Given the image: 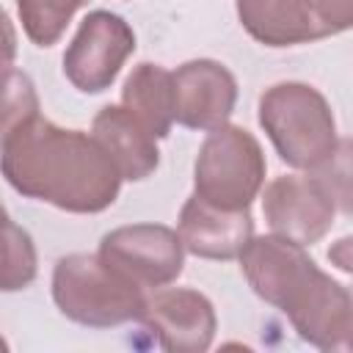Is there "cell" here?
<instances>
[{
    "instance_id": "obj_1",
    "label": "cell",
    "mask_w": 353,
    "mask_h": 353,
    "mask_svg": "<svg viewBox=\"0 0 353 353\" xmlns=\"http://www.w3.org/2000/svg\"><path fill=\"white\" fill-rule=\"evenodd\" d=\"M0 174L17 193L74 215L108 210L121 190V176L94 135L41 116L0 146Z\"/></svg>"
},
{
    "instance_id": "obj_2",
    "label": "cell",
    "mask_w": 353,
    "mask_h": 353,
    "mask_svg": "<svg viewBox=\"0 0 353 353\" xmlns=\"http://www.w3.org/2000/svg\"><path fill=\"white\" fill-rule=\"evenodd\" d=\"M237 259L248 287L265 303L281 309L303 342L320 350H350V292L317 268L306 245L262 234L251 237Z\"/></svg>"
},
{
    "instance_id": "obj_3",
    "label": "cell",
    "mask_w": 353,
    "mask_h": 353,
    "mask_svg": "<svg viewBox=\"0 0 353 353\" xmlns=\"http://www.w3.org/2000/svg\"><path fill=\"white\" fill-rule=\"evenodd\" d=\"M259 124L279 157L298 171H317L339 152L328 99L309 83L287 80L262 91Z\"/></svg>"
},
{
    "instance_id": "obj_4",
    "label": "cell",
    "mask_w": 353,
    "mask_h": 353,
    "mask_svg": "<svg viewBox=\"0 0 353 353\" xmlns=\"http://www.w3.org/2000/svg\"><path fill=\"white\" fill-rule=\"evenodd\" d=\"M52 301L72 323L116 328L141 320L146 290L110 268L99 254H69L52 268Z\"/></svg>"
},
{
    "instance_id": "obj_5",
    "label": "cell",
    "mask_w": 353,
    "mask_h": 353,
    "mask_svg": "<svg viewBox=\"0 0 353 353\" xmlns=\"http://www.w3.org/2000/svg\"><path fill=\"white\" fill-rule=\"evenodd\" d=\"M265 152L259 141L237 124H221L207 132L196 165L193 193L223 210H248L265 182Z\"/></svg>"
},
{
    "instance_id": "obj_6",
    "label": "cell",
    "mask_w": 353,
    "mask_h": 353,
    "mask_svg": "<svg viewBox=\"0 0 353 353\" xmlns=\"http://www.w3.org/2000/svg\"><path fill=\"white\" fill-rule=\"evenodd\" d=\"M245 33L265 47H295L345 33L353 0H237Z\"/></svg>"
},
{
    "instance_id": "obj_7",
    "label": "cell",
    "mask_w": 353,
    "mask_h": 353,
    "mask_svg": "<svg viewBox=\"0 0 353 353\" xmlns=\"http://www.w3.org/2000/svg\"><path fill=\"white\" fill-rule=\"evenodd\" d=\"M262 215L273 234L298 245H314L334 226L336 193L320 171L284 174L265 188Z\"/></svg>"
},
{
    "instance_id": "obj_8",
    "label": "cell",
    "mask_w": 353,
    "mask_h": 353,
    "mask_svg": "<svg viewBox=\"0 0 353 353\" xmlns=\"http://www.w3.org/2000/svg\"><path fill=\"white\" fill-rule=\"evenodd\" d=\"M135 52L130 22L110 11H91L63 52V74L83 94H102Z\"/></svg>"
},
{
    "instance_id": "obj_9",
    "label": "cell",
    "mask_w": 353,
    "mask_h": 353,
    "mask_svg": "<svg viewBox=\"0 0 353 353\" xmlns=\"http://www.w3.org/2000/svg\"><path fill=\"white\" fill-rule=\"evenodd\" d=\"M97 254L143 290H160L176 281L185 268L182 240L163 223L119 226L99 240Z\"/></svg>"
},
{
    "instance_id": "obj_10",
    "label": "cell",
    "mask_w": 353,
    "mask_h": 353,
    "mask_svg": "<svg viewBox=\"0 0 353 353\" xmlns=\"http://www.w3.org/2000/svg\"><path fill=\"white\" fill-rule=\"evenodd\" d=\"M174 77V121L210 132L229 121L237 105V80L234 74L210 58H196L182 63Z\"/></svg>"
},
{
    "instance_id": "obj_11",
    "label": "cell",
    "mask_w": 353,
    "mask_h": 353,
    "mask_svg": "<svg viewBox=\"0 0 353 353\" xmlns=\"http://www.w3.org/2000/svg\"><path fill=\"white\" fill-rule=\"evenodd\" d=\"M141 323L157 336V345L171 353H201L212 345L218 320L207 295L185 287L160 290L146 306Z\"/></svg>"
},
{
    "instance_id": "obj_12",
    "label": "cell",
    "mask_w": 353,
    "mask_h": 353,
    "mask_svg": "<svg viewBox=\"0 0 353 353\" xmlns=\"http://www.w3.org/2000/svg\"><path fill=\"white\" fill-rule=\"evenodd\" d=\"M176 234L182 248L201 259H237L245 243L254 237V221L248 210H223L196 193L179 210Z\"/></svg>"
},
{
    "instance_id": "obj_13",
    "label": "cell",
    "mask_w": 353,
    "mask_h": 353,
    "mask_svg": "<svg viewBox=\"0 0 353 353\" xmlns=\"http://www.w3.org/2000/svg\"><path fill=\"white\" fill-rule=\"evenodd\" d=\"M91 135L105 149L121 179L141 182L160 165L157 138L124 105H105L94 116Z\"/></svg>"
},
{
    "instance_id": "obj_14",
    "label": "cell",
    "mask_w": 353,
    "mask_h": 353,
    "mask_svg": "<svg viewBox=\"0 0 353 353\" xmlns=\"http://www.w3.org/2000/svg\"><path fill=\"white\" fill-rule=\"evenodd\" d=\"M121 105L154 135L165 138L174 127V77L160 63H138L121 88Z\"/></svg>"
},
{
    "instance_id": "obj_15",
    "label": "cell",
    "mask_w": 353,
    "mask_h": 353,
    "mask_svg": "<svg viewBox=\"0 0 353 353\" xmlns=\"http://www.w3.org/2000/svg\"><path fill=\"white\" fill-rule=\"evenodd\" d=\"M39 256L33 237L11 218L0 221V292H17L33 284Z\"/></svg>"
},
{
    "instance_id": "obj_16",
    "label": "cell",
    "mask_w": 353,
    "mask_h": 353,
    "mask_svg": "<svg viewBox=\"0 0 353 353\" xmlns=\"http://www.w3.org/2000/svg\"><path fill=\"white\" fill-rule=\"evenodd\" d=\"M85 3L88 0H17V11L25 36L36 47H52Z\"/></svg>"
},
{
    "instance_id": "obj_17",
    "label": "cell",
    "mask_w": 353,
    "mask_h": 353,
    "mask_svg": "<svg viewBox=\"0 0 353 353\" xmlns=\"http://www.w3.org/2000/svg\"><path fill=\"white\" fill-rule=\"evenodd\" d=\"M33 116H39V94L22 69L0 72V146Z\"/></svg>"
},
{
    "instance_id": "obj_18",
    "label": "cell",
    "mask_w": 353,
    "mask_h": 353,
    "mask_svg": "<svg viewBox=\"0 0 353 353\" xmlns=\"http://www.w3.org/2000/svg\"><path fill=\"white\" fill-rule=\"evenodd\" d=\"M17 58V30L6 14V8L0 6V72L8 69Z\"/></svg>"
},
{
    "instance_id": "obj_19",
    "label": "cell",
    "mask_w": 353,
    "mask_h": 353,
    "mask_svg": "<svg viewBox=\"0 0 353 353\" xmlns=\"http://www.w3.org/2000/svg\"><path fill=\"white\" fill-rule=\"evenodd\" d=\"M328 259H334L339 270L350 273V237H342V240L328 251Z\"/></svg>"
},
{
    "instance_id": "obj_20",
    "label": "cell",
    "mask_w": 353,
    "mask_h": 353,
    "mask_svg": "<svg viewBox=\"0 0 353 353\" xmlns=\"http://www.w3.org/2000/svg\"><path fill=\"white\" fill-rule=\"evenodd\" d=\"M6 218H8V212H6V207L0 204V221H6Z\"/></svg>"
},
{
    "instance_id": "obj_21",
    "label": "cell",
    "mask_w": 353,
    "mask_h": 353,
    "mask_svg": "<svg viewBox=\"0 0 353 353\" xmlns=\"http://www.w3.org/2000/svg\"><path fill=\"white\" fill-rule=\"evenodd\" d=\"M0 350H8V342H6L3 336H0Z\"/></svg>"
}]
</instances>
